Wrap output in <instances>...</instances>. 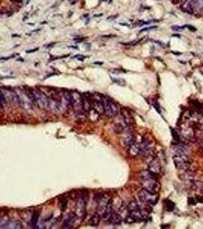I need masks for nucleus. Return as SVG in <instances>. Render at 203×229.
<instances>
[{
	"label": "nucleus",
	"instance_id": "obj_1",
	"mask_svg": "<svg viewBox=\"0 0 203 229\" xmlns=\"http://www.w3.org/2000/svg\"><path fill=\"white\" fill-rule=\"evenodd\" d=\"M139 179L144 189L153 193H158L160 190V185L154 174L151 173L149 171H144L141 172Z\"/></svg>",
	"mask_w": 203,
	"mask_h": 229
},
{
	"label": "nucleus",
	"instance_id": "obj_2",
	"mask_svg": "<svg viewBox=\"0 0 203 229\" xmlns=\"http://www.w3.org/2000/svg\"><path fill=\"white\" fill-rule=\"evenodd\" d=\"M103 105L105 114L109 118H114L119 113V109L117 103L112 99L103 96Z\"/></svg>",
	"mask_w": 203,
	"mask_h": 229
},
{
	"label": "nucleus",
	"instance_id": "obj_3",
	"mask_svg": "<svg viewBox=\"0 0 203 229\" xmlns=\"http://www.w3.org/2000/svg\"><path fill=\"white\" fill-rule=\"evenodd\" d=\"M138 198L140 202L146 204L147 206H151L156 203L158 200V196L156 194L149 192L148 190L143 189L138 192Z\"/></svg>",
	"mask_w": 203,
	"mask_h": 229
},
{
	"label": "nucleus",
	"instance_id": "obj_4",
	"mask_svg": "<svg viewBox=\"0 0 203 229\" xmlns=\"http://www.w3.org/2000/svg\"><path fill=\"white\" fill-rule=\"evenodd\" d=\"M174 164L178 170L187 171L190 165V161L188 154L184 155H173V157Z\"/></svg>",
	"mask_w": 203,
	"mask_h": 229
},
{
	"label": "nucleus",
	"instance_id": "obj_5",
	"mask_svg": "<svg viewBox=\"0 0 203 229\" xmlns=\"http://www.w3.org/2000/svg\"><path fill=\"white\" fill-rule=\"evenodd\" d=\"M154 144L148 139H143L142 142L140 144V154L143 157H150L154 151Z\"/></svg>",
	"mask_w": 203,
	"mask_h": 229
},
{
	"label": "nucleus",
	"instance_id": "obj_6",
	"mask_svg": "<svg viewBox=\"0 0 203 229\" xmlns=\"http://www.w3.org/2000/svg\"><path fill=\"white\" fill-rule=\"evenodd\" d=\"M31 92L33 99L37 102V106L43 109L48 108V98L44 93L38 89H32Z\"/></svg>",
	"mask_w": 203,
	"mask_h": 229
},
{
	"label": "nucleus",
	"instance_id": "obj_7",
	"mask_svg": "<svg viewBox=\"0 0 203 229\" xmlns=\"http://www.w3.org/2000/svg\"><path fill=\"white\" fill-rule=\"evenodd\" d=\"M86 200L83 197L79 199L76 206V215L77 217L83 218L86 214Z\"/></svg>",
	"mask_w": 203,
	"mask_h": 229
},
{
	"label": "nucleus",
	"instance_id": "obj_8",
	"mask_svg": "<svg viewBox=\"0 0 203 229\" xmlns=\"http://www.w3.org/2000/svg\"><path fill=\"white\" fill-rule=\"evenodd\" d=\"M148 171L155 176L160 174L161 172V164L158 159L154 158L152 161H150L148 163Z\"/></svg>",
	"mask_w": 203,
	"mask_h": 229
},
{
	"label": "nucleus",
	"instance_id": "obj_9",
	"mask_svg": "<svg viewBox=\"0 0 203 229\" xmlns=\"http://www.w3.org/2000/svg\"><path fill=\"white\" fill-rule=\"evenodd\" d=\"M135 142V133L131 131H126L121 137V143L124 146L128 147L130 145Z\"/></svg>",
	"mask_w": 203,
	"mask_h": 229
},
{
	"label": "nucleus",
	"instance_id": "obj_10",
	"mask_svg": "<svg viewBox=\"0 0 203 229\" xmlns=\"http://www.w3.org/2000/svg\"><path fill=\"white\" fill-rule=\"evenodd\" d=\"M82 109L89 112L92 109V96L90 93H84L82 95Z\"/></svg>",
	"mask_w": 203,
	"mask_h": 229
},
{
	"label": "nucleus",
	"instance_id": "obj_11",
	"mask_svg": "<svg viewBox=\"0 0 203 229\" xmlns=\"http://www.w3.org/2000/svg\"><path fill=\"white\" fill-rule=\"evenodd\" d=\"M121 115L122 120H123L126 125H131L134 124V118H133L132 115H131L128 109L125 108L121 109Z\"/></svg>",
	"mask_w": 203,
	"mask_h": 229
},
{
	"label": "nucleus",
	"instance_id": "obj_12",
	"mask_svg": "<svg viewBox=\"0 0 203 229\" xmlns=\"http://www.w3.org/2000/svg\"><path fill=\"white\" fill-rule=\"evenodd\" d=\"M48 108L54 112H61V104L57 99H48Z\"/></svg>",
	"mask_w": 203,
	"mask_h": 229
},
{
	"label": "nucleus",
	"instance_id": "obj_13",
	"mask_svg": "<svg viewBox=\"0 0 203 229\" xmlns=\"http://www.w3.org/2000/svg\"><path fill=\"white\" fill-rule=\"evenodd\" d=\"M181 9L186 13H192L193 12V0H183L182 2Z\"/></svg>",
	"mask_w": 203,
	"mask_h": 229
},
{
	"label": "nucleus",
	"instance_id": "obj_14",
	"mask_svg": "<svg viewBox=\"0 0 203 229\" xmlns=\"http://www.w3.org/2000/svg\"><path fill=\"white\" fill-rule=\"evenodd\" d=\"M77 217L76 214L74 213H70L68 216H66V218L63 220V228H72L73 222L75 221L76 218Z\"/></svg>",
	"mask_w": 203,
	"mask_h": 229
},
{
	"label": "nucleus",
	"instance_id": "obj_15",
	"mask_svg": "<svg viewBox=\"0 0 203 229\" xmlns=\"http://www.w3.org/2000/svg\"><path fill=\"white\" fill-rule=\"evenodd\" d=\"M108 221L111 225H120L122 221V218H121V215L117 212H115V211H112V213L110 215V216L108 218Z\"/></svg>",
	"mask_w": 203,
	"mask_h": 229
},
{
	"label": "nucleus",
	"instance_id": "obj_16",
	"mask_svg": "<svg viewBox=\"0 0 203 229\" xmlns=\"http://www.w3.org/2000/svg\"><path fill=\"white\" fill-rule=\"evenodd\" d=\"M140 154V144L136 142L133 143L132 144L130 145L128 147V154L132 156V157H135L137 155H139Z\"/></svg>",
	"mask_w": 203,
	"mask_h": 229
},
{
	"label": "nucleus",
	"instance_id": "obj_17",
	"mask_svg": "<svg viewBox=\"0 0 203 229\" xmlns=\"http://www.w3.org/2000/svg\"><path fill=\"white\" fill-rule=\"evenodd\" d=\"M172 149L174 152V155L187 154V151H186V149L184 147V146H183V145L181 144H179L173 145Z\"/></svg>",
	"mask_w": 203,
	"mask_h": 229
},
{
	"label": "nucleus",
	"instance_id": "obj_18",
	"mask_svg": "<svg viewBox=\"0 0 203 229\" xmlns=\"http://www.w3.org/2000/svg\"><path fill=\"white\" fill-rule=\"evenodd\" d=\"M193 12L203 15V0H193Z\"/></svg>",
	"mask_w": 203,
	"mask_h": 229
},
{
	"label": "nucleus",
	"instance_id": "obj_19",
	"mask_svg": "<svg viewBox=\"0 0 203 229\" xmlns=\"http://www.w3.org/2000/svg\"><path fill=\"white\" fill-rule=\"evenodd\" d=\"M112 211H113V204H112V202H111V200H110L109 203H108L107 206L106 208V210L104 211L103 215L102 217L104 219H108L109 217L110 216L111 213H112Z\"/></svg>",
	"mask_w": 203,
	"mask_h": 229
},
{
	"label": "nucleus",
	"instance_id": "obj_20",
	"mask_svg": "<svg viewBox=\"0 0 203 229\" xmlns=\"http://www.w3.org/2000/svg\"><path fill=\"white\" fill-rule=\"evenodd\" d=\"M100 220H101V216L99 215V214L96 212V214H94L92 217L90 218V221H89V224L91 226H93V227H96L99 225L100 222Z\"/></svg>",
	"mask_w": 203,
	"mask_h": 229
},
{
	"label": "nucleus",
	"instance_id": "obj_21",
	"mask_svg": "<svg viewBox=\"0 0 203 229\" xmlns=\"http://www.w3.org/2000/svg\"><path fill=\"white\" fill-rule=\"evenodd\" d=\"M22 224L18 220H9L8 224L6 225V228H21Z\"/></svg>",
	"mask_w": 203,
	"mask_h": 229
},
{
	"label": "nucleus",
	"instance_id": "obj_22",
	"mask_svg": "<svg viewBox=\"0 0 203 229\" xmlns=\"http://www.w3.org/2000/svg\"><path fill=\"white\" fill-rule=\"evenodd\" d=\"M127 208L129 213H130V212H133V211H137V210H139V209H140V208H139L138 202H137L136 200H132V201L129 202Z\"/></svg>",
	"mask_w": 203,
	"mask_h": 229
},
{
	"label": "nucleus",
	"instance_id": "obj_23",
	"mask_svg": "<svg viewBox=\"0 0 203 229\" xmlns=\"http://www.w3.org/2000/svg\"><path fill=\"white\" fill-rule=\"evenodd\" d=\"M63 97H64L66 102H67V106L72 107L73 106V95L72 92H70L68 90H65L63 92Z\"/></svg>",
	"mask_w": 203,
	"mask_h": 229
},
{
	"label": "nucleus",
	"instance_id": "obj_24",
	"mask_svg": "<svg viewBox=\"0 0 203 229\" xmlns=\"http://www.w3.org/2000/svg\"><path fill=\"white\" fill-rule=\"evenodd\" d=\"M192 188L195 190H203V182L198 181V180H192L190 181Z\"/></svg>",
	"mask_w": 203,
	"mask_h": 229
},
{
	"label": "nucleus",
	"instance_id": "obj_25",
	"mask_svg": "<svg viewBox=\"0 0 203 229\" xmlns=\"http://www.w3.org/2000/svg\"><path fill=\"white\" fill-rule=\"evenodd\" d=\"M37 219H38V214L37 213H34L32 214V216H31V218L30 220L29 223L31 225V226L32 228H35L36 225H37Z\"/></svg>",
	"mask_w": 203,
	"mask_h": 229
},
{
	"label": "nucleus",
	"instance_id": "obj_26",
	"mask_svg": "<svg viewBox=\"0 0 203 229\" xmlns=\"http://www.w3.org/2000/svg\"><path fill=\"white\" fill-rule=\"evenodd\" d=\"M9 220L10 219L8 218V216H6L0 218V228H6V225L8 224Z\"/></svg>",
	"mask_w": 203,
	"mask_h": 229
},
{
	"label": "nucleus",
	"instance_id": "obj_27",
	"mask_svg": "<svg viewBox=\"0 0 203 229\" xmlns=\"http://www.w3.org/2000/svg\"><path fill=\"white\" fill-rule=\"evenodd\" d=\"M12 102L13 103L16 105V106H19L21 105V99L18 97V96L16 93H12Z\"/></svg>",
	"mask_w": 203,
	"mask_h": 229
},
{
	"label": "nucleus",
	"instance_id": "obj_28",
	"mask_svg": "<svg viewBox=\"0 0 203 229\" xmlns=\"http://www.w3.org/2000/svg\"><path fill=\"white\" fill-rule=\"evenodd\" d=\"M0 106L2 108H4L6 106V99L3 92L0 90Z\"/></svg>",
	"mask_w": 203,
	"mask_h": 229
},
{
	"label": "nucleus",
	"instance_id": "obj_29",
	"mask_svg": "<svg viewBox=\"0 0 203 229\" xmlns=\"http://www.w3.org/2000/svg\"><path fill=\"white\" fill-rule=\"evenodd\" d=\"M165 205H166V209L170 211H173L174 209V207H175V204L170 200L165 201Z\"/></svg>",
	"mask_w": 203,
	"mask_h": 229
},
{
	"label": "nucleus",
	"instance_id": "obj_30",
	"mask_svg": "<svg viewBox=\"0 0 203 229\" xmlns=\"http://www.w3.org/2000/svg\"><path fill=\"white\" fill-rule=\"evenodd\" d=\"M60 209H61L62 211H64L66 209V207H67V200L64 198L61 199V202H60Z\"/></svg>",
	"mask_w": 203,
	"mask_h": 229
},
{
	"label": "nucleus",
	"instance_id": "obj_31",
	"mask_svg": "<svg viewBox=\"0 0 203 229\" xmlns=\"http://www.w3.org/2000/svg\"><path fill=\"white\" fill-rule=\"evenodd\" d=\"M185 26H179V25H175V26H172L171 28L173 31H176V32H181L185 28Z\"/></svg>",
	"mask_w": 203,
	"mask_h": 229
},
{
	"label": "nucleus",
	"instance_id": "obj_32",
	"mask_svg": "<svg viewBox=\"0 0 203 229\" xmlns=\"http://www.w3.org/2000/svg\"><path fill=\"white\" fill-rule=\"evenodd\" d=\"M116 80H115V79H114L113 80L115 81L116 83L120 85V86H124V85L125 84V81L124 80H122V79H116Z\"/></svg>",
	"mask_w": 203,
	"mask_h": 229
},
{
	"label": "nucleus",
	"instance_id": "obj_33",
	"mask_svg": "<svg viewBox=\"0 0 203 229\" xmlns=\"http://www.w3.org/2000/svg\"><path fill=\"white\" fill-rule=\"evenodd\" d=\"M156 26H153V27H146V28H143L140 32H147V31H149V30H152L156 28Z\"/></svg>",
	"mask_w": 203,
	"mask_h": 229
},
{
	"label": "nucleus",
	"instance_id": "obj_34",
	"mask_svg": "<svg viewBox=\"0 0 203 229\" xmlns=\"http://www.w3.org/2000/svg\"><path fill=\"white\" fill-rule=\"evenodd\" d=\"M185 27H187V28H189L190 30H191L192 32H195L196 31V28H195V27H193V26H191V25H185Z\"/></svg>",
	"mask_w": 203,
	"mask_h": 229
},
{
	"label": "nucleus",
	"instance_id": "obj_35",
	"mask_svg": "<svg viewBox=\"0 0 203 229\" xmlns=\"http://www.w3.org/2000/svg\"><path fill=\"white\" fill-rule=\"evenodd\" d=\"M172 36H176V37H180V35H172Z\"/></svg>",
	"mask_w": 203,
	"mask_h": 229
},
{
	"label": "nucleus",
	"instance_id": "obj_36",
	"mask_svg": "<svg viewBox=\"0 0 203 229\" xmlns=\"http://www.w3.org/2000/svg\"><path fill=\"white\" fill-rule=\"evenodd\" d=\"M202 151H203V148H202Z\"/></svg>",
	"mask_w": 203,
	"mask_h": 229
}]
</instances>
